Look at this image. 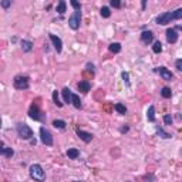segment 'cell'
<instances>
[{
  "label": "cell",
  "instance_id": "cell-1",
  "mask_svg": "<svg viewBox=\"0 0 182 182\" xmlns=\"http://www.w3.org/2000/svg\"><path fill=\"white\" fill-rule=\"evenodd\" d=\"M30 176L31 179H34V181H37V182L46 181V172H44L43 167L39 165V164H33L30 167Z\"/></svg>",
  "mask_w": 182,
  "mask_h": 182
},
{
  "label": "cell",
  "instance_id": "cell-2",
  "mask_svg": "<svg viewBox=\"0 0 182 182\" xmlns=\"http://www.w3.org/2000/svg\"><path fill=\"white\" fill-rule=\"evenodd\" d=\"M16 130H17L19 137L23 138V139H31V137H33V130H31L27 124L19 122L17 125H16Z\"/></svg>",
  "mask_w": 182,
  "mask_h": 182
},
{
  "label": "cell",
  "instance_id": "cell-3",
  "mask_svg": "<svg viewBox=\"0 0 182 182\" xmlns=\"http://www.w3.org/2000/svg\"><path fill=\"white\" fill-rule=\"evenodd\" d=\"M13 86L16 90H27L30 87V81H29L27 75H16L13 80Z\"/></svg>",
  "mask_w": 182,
  "mask_h": 182
},
{
  "label": "cell",
  "instance_id": "cell-4",
  "mask_svg": "<svg viewBox=\"0 0 182 182\" xmlns=\"http://www.w3.org/2000/svg\"><path fill=\"white\" fill-rule=\"evenodd\" d=\"M29 115H30V118H33L34 121H41V122L46 121V115H44V112L41 111L40 108H39V105H36V104H33L30 107V110H29Z\"/></svg>",
  "mask_w": 182,
  "mask_h": 182
},
{
  "label": "cell",
  "instance_id": "cell-5",
  "mask_svg": "<svg viewBox=\"0 0 182 182\" xmlns=\"http://www.w3.org/2000/svg\"><path fill=\"white\" fill-rule=\"evenodd\" d=\"M80 23H81V12L80 10H74V13H73V14L70 16V19H68V26H70V29H73V30H78Z\"/></svg>",
  "mask_w": 182,
  "mask_h": 182
},
{
  "label": "cell",
  "instance_id": "cell-6",
  "mask_svg": "<svg viewBox=\"0 0 182 182\" xmlns=\"http://www.w3.org/2000/svg\"><path fill=\"white\" fill-rule=\"evenodd\" d=\"M40 139L44 145H47V147H51V145L54 144V139H53L51 133L47 130L46 127H41L40 128Z\"/></svg>",
  "mask_w": 182,
  "mask_h": 182
},
{
  "label": "cell",
  "instance_id": "cell-7",
  "mask_svg": "<svg viewBox=\"0 0 182 182\" xmlns=\"http://www.w3.org/2000/svg\"><path fill=\"white\" fill-rule=\"evenodd\" d=\"M172 20H174L172 12H165V13H161V14L157 17V24L167 26V24H169Z\"/></svg>",
  "mask_w": 182,
  "mask_h": 182
},
{
  "label": "cell",
  "instance_id": "cell-8",
  "mask_svg": "<svg viewBox=\"0 0 182 182\" xmlns=\"http://www.w3.org/2000/svg\"><path fill=\"white\" fill-rule=\"evenodd\" d=\"M49 37H50V40H51L53 46H54V50H56L57 53H61V50H63V41H61V39H60L59 36H56V34H51V33L49 34Z\"/></svg>",
  "mask_w": 182,
  "mask_h": 182
},
{
  "label": "cell",
  "instance_id": "cell-9",
  "mask_svg": "<svg viewBox=\"0 0 182 182\" xmlns=\"http://www.w3.org/2000/svg\"><path fill=\"white\" fill-rule=\"evenodd\" d=\"M167 40H168V43H172V44L178 41V30H176V29H174V27L168 29L167 30Z\"/></svg>",
  "mask_w": 182,
  "mask_h": 182
},
{
  "label": "cell",
  "instance_id": "cell-10",
  "mask_svg": "<svg viewBox=\"0 0 182 182\" xmlns=\"http://www.w3.org/2000/svg\"><path fill=\"white\" fill-rule=\"evenodd\" d=\"M152 40H154V34H152V31H149V30H145V31H142L141 33V41L144 44H151L152 43Z\"/></svg>",
  "mask_w": 182,
  "mask_h": 182
},
{
  "label": "cell",
  "instance_id": "cell-11",
  "mask_svg": "<svg viewBox=\"0 0 182 182\" xmlns=\"http://www.w3.org/2000/svg\"><path fill=\"white\" fill-rule=\"evenodd\" d=\"M157 71L159 73V75L162 77V80H165V81H171V80H172L174 75H172V73H171L167 67H159Z\"/></svg>",
  "mask_w": 182,
  "mask_h": 182
},
{
  "label": "cell",
  "instance_id": "cell-12",
  "mask_svg": "<svg viewBox=\"0 0 182 182\" xmlns=\"http://www.w3.org/2000/svg\"><path fill=\"white\" fill-rule=\"evenodd\" d=\"M0 155H4L6 158H12L14 155V151L9 147H4L3 141H0Z\"/></svg>",
  "mask_w": 182,
  "mask_h": 182
},
{
  "label": "cell",
  "instance_id": "cell-13",
  "mask_svg": "<svg viewBox=\"0 0 182 182\" xmlns=\"http://www.w3.org/2000/svg\"><path fill=\"white\" fill-rule=\"evenodd\" d=\"M77 135L80 137V139H83L84 142H91V139H93V134H90V133H86V131H83V130H80V128H77Z\"/></svg>",
  "mask_w": 182,
  "mask_h": 182
},
{
  "label": "cell",
  "instance_id": "cell-14",
  "mask_svg": "<svg viewBox=\"0 0 182 182\" xmlns=\"http://www.w3.org/2000/svg\"><path fill=\"white\" fill-rule=\"evenodd\" d=\"M61 93H63V100H64V102L70 104V102H71V97H73V93H71V90L68 88V87H64Z\"/></svg>",
  "mask_w": 182,
  "mask_h": 182
},
{
  "label": "cell",
  "instance_id": "cell-15",
  "mask_svg": "<svg viewBox=\"0 0 182 182\" xmlns=\"http://www.w3.org/2000/svg\"><path fill=\"white\" fill-rule=\"evenodd\" d=\"M77 87L80 91H83V93H88L90 88H91V84H90L88 81H80V83L77 84Z\"/></svg>",
  "mask_w": 182,
  "mask_h": 182
},
{
  "label": "cell",
  "instance_id": "cell-16",
  "mask_svg": "<svg viewBox=\"0 0 182 182\" xmlns=\"http://www.w3.org/2000/svg\"><path fill=\"white\" fill-rule=\"evenodd\" d=\"M67 157L70 158V159H77V158L80 157V151H78L77 148H68L67 149Z\"/></svg>",
  "mask_w": 182,
  "mask_h": 182
},
{
  "label": "cell",
  "instance_id": "cell-17",
  "mask_svg": "<svg viewBox=\"0 0 182 182\" xmlns=\"http://www.w3.org/2000/svg\"><path fill=\"white\" fill-rule=\"evenodd\" d=\"M147 120H148L149 122H154L155 121V107L154 105H149L148 111H147Z\"/></svg>",
  "mask_w": 182,
  "mask_h": 182
},
{
  "label": "cell",
  "instance_id": "cell-18",
  "mask_svg": "<svg viewBox=\"0 0 182 182\" xmlns=\"http://www.w3.org/2000/svg\"><path fill=\"white\" fill-rule=\"evenodd\" d=\"M22 49H23V51L24 53H30L31 50H33V43L31 41H29V40H22Z\"/></svg>",
  "mask_w": 182,
  "mask_h": 182
},
{
  "label": "cell",
  "instance_id": "cell-19",
  "mask_svg": "<svg viewBox=\"0 0 182 182\" xmlns=\"http://www.w3.org/2000/svg\"><path fill=\"white\" fill-rule=\"evenodd\" d=\"M71 102H73V105H74L75 108H78V110L83 107V104H81V100H80V97H78L77 94H73V97H71Z\"/></svg>",
  "mask_w": 182,
  "mask_h": 182
},
{
  "label": "cell",
  "instance_id": "cell-20",
  "mask_svg": "<svg viewBox=\"0 0 182 182\" xmlns=\"http://www.w3.org/2000/svg\"><path fill=\"white\" fill-rule=\"evenodd\" d=\"M65 7H67V3H65L64 0H61V2H59V4H57L56 10L59 14H64L65 13Z\"/></svg>",
  "mask_w": 182,
  "mask_h": 182
},
{
  "label": "cell",
  "instance_id": "cell-21",
  "mask_svg": "<svg viewBox=\"0 0 182 182\" xmlns=\"http://www.w3.org/2000/svg\"><path fill=\"white\" fill-rule=\"evenodd\" d=\"M53 125H54V128H57V130H64L65 128V121H63V120H54L53 121Z\"/></svg>",
  "mask_w": 182,
  "mask_h": 182
},
{
  "label": "cell",
  "instance_id": "cell-22",
  "mask_svg": "<svg viewBox=\"0 0 182 182\" xmlns=\"http://www.w3.org/2000/svg\"><path fill=\"white\" fill-rule=\"evenodd\" d=\"M161 96H162L164 98H171V97H172V91H171L169 87H164V88L161 90Z\"/></svg>",
  "mask_w": 182,
  "mask_h": 182
},
{
  "label": "cell",
  "instance_id": "cell-23",
  "mask_svg": "<svg viewBox=\"0 0 182 182\" xmlns=\"http://www.w3.org/2000/svg\"><path fill=\"white\" fill-rule=\"evenodd\" d=\"M114 110L118 112V114H125V112H127V107H125V105H122L121 102H117V104L114 105Z\"/></svg>",
  "mask_w": 182,
  "mask_h": 182
},
{
  "label": "cell",
  "instance_id": "cell-24",
  "mask_svg": "<svg viewBox=\"0 0 182 182\" xmlns=\"http://www.w3.org/2000/svg\"><path fill=\"white\" fill-rule=\"evenodd\" d=\"M53 101H54V104H56L57 107H63V102L60 101V97H59L57 90H54V91H53Z\"/></svg>",
  "mask_w": 182,
  "mask_h": 182
},
{
  "label": "cell",
  "instance_id": "cell-25",
  "mask_svg": "<svg viewBox=\"0 0 182 182\" xmlns=\"http://www.w3.org/2000/svg\"><path fill=\"white\" fill-rule=\"evenodd\" d=\"M108 49H110L111 53H120L121 51V44L120 43H111L110 46H108Z\"/></svg>",
  "mask_w": 182,
  "mask_h": 182
},
{
  "label": "cell",
  "instance_id": "cell-26",
  "mask_svg": "<svg viewBox=\"0 0 182 182\" xmlns=\"http://www.w3.org/2000/svg\"><path fill=\"white\" fill-rule=\"evenodd\" d=\"M100 13H101V16L104 17V19H108V17L111 16L110 7H107V6H102V7H101V10H100Z\"/></svg>",
  "mask_w": 182,
  "mask_h": 182
},
{
  "label": "cell",
  "instance_id": "cell-27",
  "mask_svg": "<svg viewBox=\"0 0 182 182\" xmlns=\"http://www.w3.org/2000/svg\"><path fill=\"white\" fill-rule=\"evenodd\" d=\"M157 133H158V135H159L161 138H165V139H167V138H171V137H172L171 134L165 133V131H164L162 128H161V127H157Z\"/></svg>",
  "mask_w": 182,
  "mask_h": 182
},
{
  "label": "cell",
  "instance_id": "cell-28",
  "mask_svg": "<svg viewBox=\"0 0 182 182\" xmlns=\"http://www.w3.org/2000/svg\"><path fill=\"white\" fill-rule=\"evenodd\" d=\"M152 51L157 53V54H159L162 51V44H161V41H155L154 46H152Z\"/></svg>",
  "mask_w": 182,
  "mask_h": 182
},
{
  "label": "cell",
  "instance_id": "cell-29",
  "mask_svg": "<svg viewBox=\"0 0 182 182\" xmlns=\"http://www.w3.org/2000/svg\"><path fill=\"white\" fill-rule=\"evenodd\" d=\"M172 14H174V20L182 19V9H181V7H179V9H176L175 12H172Z\"/></svg>",
  "mask_w": 182,
  "mask_h": 182
},
{
  "label": "cell",
  "instance_id": "cell-30",
  "mask_svg": "<svg viewBox=\"0 0 182 182\" xmlns=\"http://www.w3.org/2000/svg\"><path fill=\"white\" fill-rule=\"evenodd\" d=\"M121 77H122L124 83H125L127 86H130V74H128L127 71H122V74H121Z\"/></svg>",
  "mask_w": 182,
  "mask_h": 182
},
{
  "label": "cell",
  "instance_id": "cell-31",
  "mask_svg": "<svg viewBox=\"0 0 182 182\" xmlns=\"http://www.w3.org/2000/svg\"><path fill=\"white\" fill-rule=\"evenodd\" d=\"M164 122H165V125H171L172 124V117L169 114H165L164 115Z\"/></svg>",
  "mask_w": 182,
  "mask_h": 182
},
{
  "label": "cell",
  "instance_id": "cell-32",
  "mask_svg": "<svg viewBox=\"0 0 182 182\" xmlns=\"http://www.w3.org/2000/svg\"><path fill=\"white\" fill-rule=\"evenodd\" d=\"M70 4L74 7V10H80V12H81V4L78 3V2H75V0H71Z\"/></svg>",
  "mask_w": 182,
  "mask_h": 182
},
{
  "label": "cell",
  "instance_id": "cell-33",
  "mask_svg": "<svg viewBox=\"0 0 182 182\" xmlns=\"http://www.w3.org/2000/svg\"><path fill=\"white\" fill-rule=\"evenodd\" d=\"M110 4H111L112 7H115V9H120V7H121V2H120V0H111V2H110Z\"/></svg>",
  "mask_w": 182,
  "mask_h": 182
},
{
  "label": "cell",
  "instance_id": "cell-34",
  "mask_svg": "<svg viewBox=\"0 0 182 182\" xmlns=\"http://www.w3.org/2000/svg\"><path fill=\"white\" fill-rule=\"evenodd\" d=\"M10 6H12V2H10V0H3V2H2V7H3V9H9Z\"/></svg>",
  "mask_w": 182,
  "mask_h": 182
},
{
  "label": "cell",
  "instance_id": "cell-35",
  "mask_svg": "<svg viewBox=\"0 0 182 182\" xmlns=\"http://www.w3.org/2000/svg\"><path fill=\"white\" fill-rule=\"evenodd\" d=\"M175 67H176V70H178V71L182 70V60H181V59H178V60L175 61Z\"/></svg>",
  "mask_w": 182,
  "mask_h": 182
},
{
  "label": "cell",
  "instance_id": "cell-36",
  "mask_svg": "<svg viewBox=\"0 0 182 182\" xmlns=\"http://www.w3.org/2000/svg\"><path fill=\"white\" fill-rule=\"evenodd\" d=\"M87 70L88 71H91V73H94V64H91V63H88V64H87Z\"/></svg>",
  "mask_w": 182,
  "mask_h": 182
},
{
  "label": "cell",
  "instance_id": "cell-37",
  "mask_svg": "<svg viewBox=\"0 0 182 182\" xmlns=\"http://www.w3.org/2000/svg\"><path fill=\"white\" fill-rule=\"evenodd\" d=\"M128 131V127H124V128H121V133H127Z\"/></svg>",
  "mask_w": 182,
  "mask_h": 182
},
{
  "label": "cell",
  "instance_id": "cell-38",
  "mask_svg": "<svg viewBox=\"0 0 182 182\" xmlns=\"http://www.w3.org/2000/svg\"><path fill=\"white\" fill-rule=\"evenodd\" d=\"M0 128H2V118H0Z\"/></svg>",
  "mask_w": 182,
  "mask_h": 182
},
{
  "label": "cell",
  "instance_id": "cell-39",
  "mask_svg": "<svg viewBox=\"0 0 182 182\" xmlns=\"http://www.w3.org/2000/svg\"><path fill=\"white\" fill-rule=\"evenodd\" d=\"M74 182H81V181H74Z\"/></svg>",
  "mask_w": 182,
  "mask_h": 182
}]
</instances>
